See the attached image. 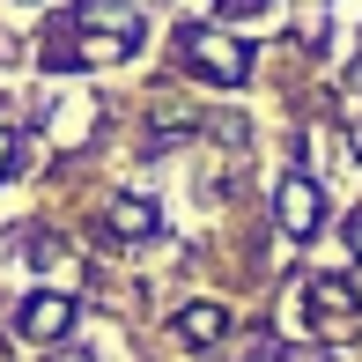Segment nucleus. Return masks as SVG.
I'll return each instance as SVG.
<instances>
[{"mask_svg": "<svg viewBox=\"0 0 362 362\" xmlns=\"http://www.w3.org/2000/svg\"><path fill=\"white\" fill-rule=\"evenodd\" d=\"M185 67H200L207 81L237 89V81H252V52L237 37H222V30H185Z\"/></svg>", "mask_w": 362, "mask_h": 362, "instance_id": "nucleus-1", "label": "nucleus"}, {"mask_svg": "<svg viewBox=\"0 0 362 362\" xmlns=\"http://www.w3.org/2000/svg\"><path fill=\"white\" fill-rule=\"evenodd\" d=\"M274 215H281L288 237H318V222H325V192H318V177H288V185L274 192Z\"/></svg>", "mask_w": 362, "mask_h": 362, "instance_id": "nucleus-2", "label": "nucleus"}, {"mask_svg": "<svg viewBox=\"0 0 362 362\" xmlns=\"http://www.w3.org/2000/svg\"><path fill=\"white\" fill-rule=\"evenodd\" d=\"M23 333L37 340V348L67 340V333H74V303H67V296H52V288H45V296H30V303H23Z\"/></svg>", "mask_w": 362, "mask_h": 362, "instance_id": "nucleus-3", "label": "nucleus"}, {"mask_svg": "<svg viewBox=\"0 0 362 362\" xmlns=\"http://www.w3.org/2000/svg\"><path fill=\"white\" fill-rule=\"evenodd\" d=\"M303 303H318V318H325V325H348V318H355V288L340 281V274H310Z\"/></svg>", "mask_w": 362, "mask_h": 362, "instance_id": "nucleus-4", "label": "nucleus"}, {"mask_svg": "<svg viewBox=\"0 0 362 362\" xmlns=\"http://www.w3.org/2000/svg\"><path fill=\"white\" fill-rule=\"evenodd\" d=\"M111 229H119V237H148V229H156V200H134V192H126V200L111 207Z\"/></svg>", "mask_w": 362, "mask_h": 362, "instance_id": "nucleus-5", "label": "nucleus"}, {"mask_svg": "<svg viewBox=\"0 0 362 362\" xmlns=\"http://www.w3.org/2000/svg\"><path fill=\"white\" fill-rule=\"evenodd\" d=\"M177 333H185L192 348H207V340H222V310H215V303H192L185 318H177Z\"/></svg>", "mask_w": 362, "mask_h": 362, "instance_id": "nucleus-6", "label": "nucleus"}, {"mask_svg": "<svg viewBox=\"0 0 362 362\" xmlns=\"http://www.w3.org/2000/svg\"><path fill=\"white\" fill-rule=\"evenodd\" d=\"M15 163H23V148H15V134H0V177H8Z\"/></svg>", "mask_w": 362, "mask_h": 362, "instance_id": "nucleus-7", "label": "nucleus"}, {"mask_svg": "<svg viewBox=\"0 0 362 362\" xmlns=\"http://www.w3.org/2000/svg\"><path fill=\"white\" fill-rule=\"evenodd\" d=\"M288 362H333V355H325V348H296Z\"/></svg>", "mask_w": 362, "mask_h": 362, "instance_id": "nucleus-8", "label": "nucleus"}, {"mask_svg": "<svg viewBox=\"0 0 362 362\" xmlns=\"http://www.w3.org/2000/svg\"><path fill=\"white\" fill-rule=\"evenodd\" d=\"M348 244H355V259H362V207H355V222H348Z\"/></svg>", "mask_w": 362, "mask_h": 362, "instance_id": "nucleus-9", "label": "nucleus"}, {"mask_svg": "<svg viewBox=\"0 0 362 362\" xmlns=\"http://www.w3.org/2000/svg\"><path fill=\"white\" fill-rule=\"evenodd\" d=\"M355 163H362V119H355Z\"/></svg>", "mask_w": 362, "mask_h": 362, "instance_id": "nucleus-10", "label": "nucleus"}, {"mask_svg": "<svg viewBox=\"0 0 362 362\" xmlns=\"http://www.w3.org/2000/svg\"><path fill=\"white\" fill-rule=\"evenodd\" d=\"M0 59H15V45H8V37H0Z\"/></svg>", "mask_w": 362, "mask_h": 362, "instance_id": "nucleus-11", "label": "nucleus"}, {"mask_svg": "<svg viewBox=\"0 0 362 362\" xmlns=\"http://www.w3.org/2000/svg\"><path fill=\"white\" fill-rule=\"evenodd\" d=\"M222 8H252V0H222Z\"/></svg>", "mask_w": 362, "mask_h": 362, "instance_id": "nucleus-12", "label": "nucleus"}, {"mask_svg": "<svg viewBox=\"0 0 362 362\" xmlns=\"http://www.w3.org/2000/svg\"><path fill=\"white\" fill-rule=\"evenodd\" d=\"M67 362H89V355H67Z\"/></svg>", "mask_w": 362, "mask_h": 362, "instance_id": "nucleus-13", "label": "nucleus"}, {"mask_svg": "<svg viewBox=\"0 0 362 362\" xmlns=\"http://www.w3.org/2000/svg\"><path fill=\"white\" fill-rule=\"evenodd\" d=\"M355 81H362V59H355Z\"/></svg>", "mask_w": 362, "mask_h": 362, "instance_id": "nucleus-14", "label": "nucleus"}]
</instances>
